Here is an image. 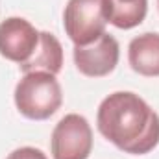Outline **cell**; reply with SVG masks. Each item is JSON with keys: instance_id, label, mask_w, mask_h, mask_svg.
<instances>
[{"instance_id": "6da1fadb", "label": "cell", "mask_w": 159, "mask_h": 159, "mask_svg": "<svg viewBox=\"0 0 159 159\" xmlns=\"http://www.w3.org/2000/svg\"><path fill=\"white\" fill-rule=\"evenodd\" d=\"M98 131L119 150L144 156L159 144V115L135 93L106 96L96 113Z\"/></svg>"}, {"instance_id": "7a4b0ae2", "label": "cell", "mask_w": 159, "mask_h": 159, "mask_svg": "<svg viewBox=\"0 0 159 159\" xmlns=\"http://www.w3.org/2000/svg\"><path fill=\"white\" fill-rule=\"evenodd\" d=\"M13 96L19 113L32 120L50 119L63 104L61 85L48 72H26Z\"/></svg>"}, {"instance_id": "3957f363", "label": "cell", "mask_w": 159, "mask_h": 159, "mask_svg": "<svg viewBox=\"0 0 159 159\" xmlns=\"http://www.w3.org/2000/svg\"><path fill=\"white\" fill-rule=\"evenodd\" d=\"M106 0H69L63 13V26L74 46L89 44L106 32Z\"/></svg>"}, {"instance_id": "277c9868", "label": "cell", "mask_w": 159, "mask_h": 159, "mask_svg": "<svg viewBox=\"0 0 159 159\" xmlns=\"http://www.w3.org/2000/svg\"><path fill=\"white\" fill-rule=\"evenodd\" d=\"M54 159H87L93 150V129L85 117L78 113L65 115L52 131Z\"/></svg>"}, {"instance_id": "5b68a950", "label": "cell", "mask_w": 159, "mask_h": 159, "mask_svg": "<svg viewBox=\"0 0 159 159\" xmlns=\"http://www.w3.org/2000/svg\"><path fill=\"white\" fill-rule=\"evenodd\" d=\"M119 43L107 32H104L98 39L89 44L74 46L76 69L87 78H104L111 74L119 63Z\"/></svg>"}, {"instance_id": "8992f818", "label": "cell", "mask_w": 159, "mask_h": 159, "mask_svg": "<svg viewBox=\"0 0 159 159\" xmlns=\"http://www.w3.org/2000/svg\"><path fill=\"white\" fill-rule=\"evenodd\" d=\"M39 43V32L22 17H9L0 22V56L22 65L32 57Z\"/></svg>"}, {"instance_id": "52a82bcc", "label": "cell", "mask_w": 159, "mask_h": 159, "mask_svg": "<svg viewBox=\"0 0 159 159\" xmlns=\"http://www.w3.org/2000/svg\"><path fill=\"white\" fill-rule=\"evenodd\" d=\"M20 70L26 72H48V74H59L63 67V46L57 37L50 32H39V43L35 52L28 61L19 65Z\"/></svg>"}, {"instance_id": "ba28073f", "label": "cell", "mask_w": 159, "mask_h": 159, "mask_svg": "<svg viewBox=\"0 0 159 159\" xmlns=\"http://www.w3.org/2000/svg\"><path fill=\"white\" fill-rule=\"evenodd\" d=\"M128 61L129 67L141 76H159V34L146 32L131 39L128 46Z\"/></svg>"}, {"instance_id": "9c48e42d", "label": "cell", "mask_w": 159, "mask_h": 159, "mask_svg": "<svg viewBox=\"0 0 159 159\" xmlns=\"http://www.w3.org/2000/svg\"><path fill=\"white\" fill-rule=\"evenodd\" d=\"M107 20L120 30L139 26L148 11V0H106Z\"/></svg>"}, {"instance_id": "30bf717a", "label": "cell", "mask_w": 159, "mask_h": 159, "mask_svg": "<svg viewBox=\"0 0 159 159\" xmlns=\"http://www.w3.org/2000/svg\"><path fill=\"white\" fill-rule=\"evenodd\" d=\"M6 159H48L39 148H34V146H22V148H17L13 150Z\"/></svg>"}, {"instance_id": "8fae6325", "label": "cell", "mask_w": 159, "mask_h": 159, "mask_svg": "<svg viewBox=\"0 0 159 159\" xmlns=\"http://www.w3.org/2000/svg\"><path fill=\"white\" fill-rule=\"evenodd\" d=\"M157 4H159V0H157Z\"/></svg>"}]
</instances>
